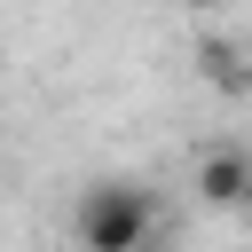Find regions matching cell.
<instances>
[{
	"mask_svg": "<svg viewBox=\"0 0 252 252\" xmlns=\"http://www.w3.org/2000/svg\"><path fill=\"white\" fill-rule=\"evenodd\" d=\"M173 8H220V0H173Z\"/></svg>",
	"mask_w": 252,
	"mask_h": 252,
	"instance_id": "cell-3",
	"label": "cell"
},
{
	"mask_svg": "<svg viewBox=\"0 0 252 252\" xmlns=\"http://www.w3.org/2000/svg\"><path fill=\"white\" fill-rule=\"evenodd\" d=\"M158 228H165V213H158L150 181H87L79 205H71L79 252H150Z\"/></svg>",
	"mask_w": 252,
	"mask_h": 252,
	"instance_id": "cell-1",
	"label": "cell"
},
{
	"mask_svg": "<svg viewBox=\"0 0 252 252\" xmlns=\"http://www.w3.org/2000/svg\"><path fill=\"white\" fill-rule=\"evenodd\" d=\"M189 189H197V205H213V213H236L244 197H252V150H205L197 158V173H189Z\"/></svg>",
	"mask_w": 252,
	"mask_h": 252,
	"instance_id": "cell-2",
	"label": "cell"
},
{
	"mask_svg": "<svg viewBox=\"0 0 252 252\" xmlns=\"http://www.w3.org/2000/svg\"><path fill=\"white\" fill-rule=\"evenodd\" d=\"M236 213H244V228H252V197H244V205H236Z\"/></svg>",
	"mask_w": 252,
	"mask_h": 252,
	"instance_id": "cell-4",
	"label": "cell"
}]
</instances>
